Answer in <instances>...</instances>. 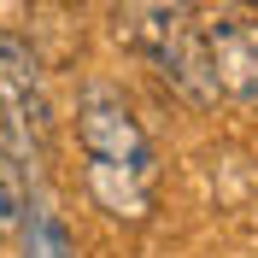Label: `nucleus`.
Wrapping results in <instances>:
<instances>
[{"label": "nucleus", "instance_id": "obj_1", "mask_svg": "<svg viewBox=\"0 0 258 258\" xmlns=\"http://www.w3.org/2000/svg\"><path fill=\"white\" fill-rule=\"evenodd\" d=\"M77 147L88 200L117 223H141L159 200V153L112 82H88L77 94Z\"/></svg>", "mask_w": 258, "mask_h": 258}, {"label": "nucleus", "instance_id": "obj_2", "mask_svg": "<svg viewBox=\"0 0 258 258\" xmlns=\"http://www.w3.org/2000/svg\"><path fill=\"white\" fill-rule=\"evenodd\" d=\"M117 41L141 53L182 100H217L206 59V18L194 12V0H112Z\"/></svg>", "mask_w": 258, "mask_h": 258}, {"label": "nucleus", "instance_id": "obj_3", "mask_svg": "<svg viewBox=\"0 0 258 258\" xmlns=\"http://www.w3.org/2000/svg\"><path fill=\"white\" fill-rule=\"evenodd\" d=\"M0 129L18 147V159L53 147V100L41 82V59L12 30H0Z\"/></svg>", "mask_w": 258, "mask_h": 258}, {"label": "nucleus", "instance_id": "obj_4", "mask_svg": "<svg viewBox=\"0 0 258 258\" xmlns=\"http://www.w3.org/2000/svg\"><path fill=\"white\" fill-rule=\"evenodd\" d=\"M206 59L217 100L258 112V12H217L206 18Z\"/></svg>", "mask_w": 258, "mask_h": 258}, {"label": "nucleus", "instance_id": "obj_5", "mask_svg": "<svg viewBox=\"0 0 258 258\" xmlns=\"http://www.w3.org/2000/svg\"><path fill=\"white\" fill-rule=\"evenodd\" d=\"M30 217V182H24V159H18V147L6 141V129H0V235H18Z\"/></svg>", "mask_w": 258, "mask_h": 258}, {"label": "nucleus", "instance_id": "obj_6", "mask_svg": "<svg viewBox=\"0 0 258 258\" xmlns=\"http://www.w3.org/2000/svg\"><path fill=\"white\" fill-rule=\"evenodd\" d=\"M24 258H71V235L53 211H30L24 217Z\"/></svg>", "mask_w": 258, "mask_h": 258}, {"label": "nucleus", "instance_id": "obj_7", "mask_svg": "<svg viewBox=\"0 0 258 258\" xmlns=\"http://www.w3.org/2000/svg\"><path fill=\"white\" fill-rule=\"evenodd\" d=\"M246 6H252V12H258V0H246Z\"/></svg>", "mask_w": 258, "mask_h": 258}]
</instances>
